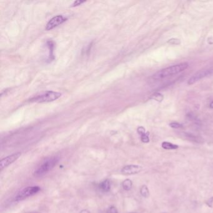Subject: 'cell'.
Masks as SVG:
<instances>
[{
  "label": "cell",
  "instance_id": "cell-1",
  "mask_svg": "<svg viewBox=\"0 0 213 213\" xmlns=\"http://www.w3.org/2000/svg\"><path fill=\"white\" fill-rule=\"evenodd\" d=\"M188 63H183L174 66H169L164 69H161L159 71L154 74L152 78L154 79H164L167 77L171 76L176 74H179L188 68Z\"/></svg>",
  "mask_w": 213,
  "mask_h": 213
},
{
  "label": "cell",
  "instance_id": "cell-2",
  "mask_svg": "<svg viewBox=\"0 0 213 213\" xmlns=\"http://www.w3.org/2000/svg\"><path fill=\"white\" fill-rule=\"evenodd\" d=\"M58 162L59 158L56 157L48 159L44 163H42L36 170H35L33 173V175L36 177H41L45 175L53 169Z\"/></svg>",
  "mask_w": 213,
  "mask_h": 213
},
{
  "label": "cell",
  "instance_id": "cell-3",
  "mask_svg": "<svg viewBox=\"0 0 213 213\" xmlns=\"http://www.w3.org/2000/svg\"><path fill=\"white\" fill-rule=\"evenodd\" d=\"M61 96V94L58 92L55 91H47L45 93L38 95L36 97H34L29 100L31 102H35V103H47V102H51L57 99H58Z\"/></svg>",
  "mask_w": 213,
  "mask_h": 213
},
{
  "label": "cell",
  "instance_id": "cell-4",
  "mask_svg": "<svg viewBox=\"0 0 213 213\" xmlns=\"http://www.w3.org/2000/svg\"><path fill=\"white\" fill-rule=\"evenodd\" d=\"M213 74V68L204 69L202 70H201L196 73H195L194 75H193L188 80V84L189 85L193 84L196 83V82L200 81L201 79L208 77L209 76H211Z\"/></svg>",
  "mask_w": 213,
  "mask_h": 213
},
{
  "label": "cell",
  "instance_id": "cell-5",
  "mask_svg": "<svg viewBox=\"0 0 213 213\" xmlns=\"http://www.w3.org/2000/svg\"><path fill=\"white\" fill-rule=\"evenodd\" d=\"M39 191H40V188L39 186L28 187L18 193V194L16 196L15 201H23L29 196H32L34 195L35 194L38 193Z\"/></svg>",
  "mask_w": 213,
  "mask_h": 213
},
{
  "label": "cell",
  "instance_id": "cell-6",
  "mask_svg": "<svg viewBox=\"0 0 213 213\" xmlns=\"http://www.w3.org/2000/svg\"><path fill=\"white\" fill-rule=\"evenodd\" d=\"M21 155V153L18 152L17 153L13 154L11 156H9L8 157H6L3 159H2L0 161V170L2 171V170L8 166L10 164H12L13 162L16 161Z\"/></svg>",
  "mask_w": 213,
  "mask_h": 213
},
{
  "label": "cell",
  "instance_id": "cell-7",
  "mask_svg": "<svg viewBox=\"0 0 213 213\" xmlns=\"http://www.w3.org/2000/svg\"><path fill=\"white\" fill-rule=\"evenodd\" d=\"M143 167L138 165H127L122 167L121 173L125 175H131L138 174L141 172Z\"/></svg>",
  "mask_w": 213,
  "mask_h": 213
},
{
  "label": "cell",
  "instance_id": "cell-8",
  "mask_svg": "<svg viewBox=\"0 0 213 213\" xmlns=\"http://www.w3.org/2000/svg\"><path fill=\"white\" fill-rule=\"evenodd\" d=\"M65 21H66V18H64L61 15H58L56 16H55L52 19H51L49 21V22L47 23V26H46V29L48 31L51 30L55 27L62 24Z\"/></svg>",
  "mask_w": 213,
  "mask_h": 213
},
{
  "label": "cell",
  "instance_id": "cell-9",
  "mask_svg": "<svg viewBox=\"0 0 213 213\" xmlns=\"http://www.w3.org/2000/svg\"><path fill=\"white\" fill-rule=\"evenodd\" d=\"M161 146L163 149H166V150H173V149H176L179 148V146L176 144H173L171 143L167 142V141H164L161 144Z\"/></svg>",
  "mask_w": 213,
  "mask_h": 213
},
{
  "label": "cell",
  "instance_id": "cell-10",
  "mask_svg": "<svg viewBox=\"0 0 213 213\" xmlns=\"http://www.w3.org/2000/svg\"><path fill=\"white\" fill-rule=\"evenodd\" d=\"M100 188L104 192H108L111 189V183L108 180L101 182L100 184Z\"/></svg>",
  "mask_w": 213,
  "mask_h": 213
},
{
  "label": "cell",
  "instance_id": "cell-11",
  "mask_svg": "<svg viewBox=\"0 0 213 213\" xmlns=\"http://www.w3.org/2000/svg\"><path fill=\"white\" fill-rule=\"evenodd\" d=\"M122 186L124 189H125L126 191H129L131 189L133 186V182L131 180L129 179H126L122 182Z\"/></svg>",
  "mask_w": 213,
  "mask_h": 213
},
{
  "label": "cell",
  "instance_id": "cell-12",
  "mask_svg": "<svg viewBox=\"0 0 213 213\" xmlns=\"http://www.w3.org/2000/svg\"><path fill=\"white\" fill-rule=\"evenodd\" d=\"M140 193L141 196L145 198H147L149 196V191L147 186L143 185L140 189Z\"/></svg>",
  "mask_w": 213,
  "mask_h": 213
},
{
  "label": "cell",
  "instance_id": "cell-13",
  "mask_svg": "<svg viewBox=\"0 0 213 213\" xmlns=\"http://www.w3.org/2000/svg\"><path fill=\"white\" fill-rule=\"evenodd\" d=\"M167 43L173 45H178L181 43V41L179 39L173 38V39H169V41H167Z\"/></svg>",
  "mask_w": 213,
  "mask_h": 213
},
{
  "label": "cell",
  "instance_id": "cell-14",
  "mask_svg": "<svg viewBox=\"0 0 213 213\" xmlns=\"http://www.w3.org/2000/svg\"><path fill=\"white\" fill-rule=\"evenodd\" d=\"M141 140L143 143H148L149 142V133H144L141 135Z\"/></svg>",
  "mask_w": 213,
  "mask_h": 213
},
{
  "label": "cell",
  "instance_id": "cell-15",
  "mask_svg": "<svg viewBox=\"0 0 213 213\" xmlns=\"http://www.w3.org/2000/svg\"><path fill=\"white\" fill-rule=\"evenodd\" d=\"M184 135H185L186 137H187L188 139H189L193 141H196V142L199 141V138L193 135H191L189 133H185Z\"/></svg>",
  "mask_w": 213,
  "mask_h": 213
},
{
  "label": "cell",
  "instance_id": "cell-16",
  "mask_svg": "<svg viewBox=\"0 0 213 213\" xmlns=\"http://www.w3.org/2000/svg\"><path fill=\"white\" fill-rule=\"evenodd\" d=\"M169 126L170 127H171L172 128H174V129H179L183 127V125L181 124L176 122H173L170 123Z\"/></svg>",
  "mask_w": 213,
  "mask_h": 213
},
{
  "label": "cell",
  "instance_id": "cell-17",
  "mask_svg": "<svg viewBox=\"0 0 213 213\" xmlns=\"http://www.w3.org/2000/svg\"><path fill=\"white\" fill-rule=\"evenodd\" d=\"M153 99L155 100L156 101H162V100H163V96L162 95L159 94V93H156L154 95H153V97H152Z\"/></svg>",
  "mask_w": 213,
  "mask_h": 213
},
{
  "label": "cell",
  "instance_id": "cell-18",
  "mask_svg": "<svg viewBox=\"0 0 213 213\" xmlns=\"http://www.w3.org/2000/svg\"><path fill=\"white\" fill-rule=\"evenodd\" d=\"M206 204L211 208H212L213 207V196H212L211 197H210L209 199H208L206 202Z\"/></svg>",
  "mask_w": 213,
  "mask_h": 213
},
{
  "label": "cell",
  "instance_id": "cell-19",
  "mask_svg": "<svg viewBox=\"0 0 213 213\" xmlns=\"http://www.w3.org/2000/svg\"><path fill=\"white\" fill-rule=\"evenodd\" d=\"M106 213H118L117 209L114 206H111L107 211Z\"/></svg>",
  "mask_w": 213,
  "mask_h": 213
},
{
  "label": "cell",
  "instance_id": "cell-20",
  "mask_svg": "<svg viewBox=\"0 0 213 213\" xmlns=\"http://www.w3.org/2000/svg\"><path fill=\"white\" fill-rule=\"evenodd\" d=\"M138 133L140 135H142L144 133H146V131H145V129L143 127H139L138 128Z\"/></svg>",
  "mask_w": 213,
  "mask_h": 213
},
{
  "label": "cell",
  "instance_id": "cell-21",
  "mask_svg": "<svg viewBox=\"0 0 213 213\" xmlns=\"http://www.w3.org/2000/svg\"><path fill=\"white\" fill-rule=\"evenodd\" d=\"M84 2H81V1H76V2H75L74 3V4L73 5V7H74V6H78V5H80L81 4H82V3H83Z\"/></svg>",
  "mask_w": 213,
  "mask_h": 213
},
{
  "label": "cell",
  "instance_id": "cell-22",
  "mask_svg": "<svg viewBox=\"0 0 213 213\" xmlns=\"http://www.w3.org/2000/svg\"><path fill=\"white\" fill-rule=\"evenodd\" d=\"M207 42L209 45L213 44V37H210L207 39Z\"/></svg>",
  "mask_w": 213,
  "mask_h": 213
},
{
  "label": "cell",
  "instance_id": "cell-23",
  "mask_svg": "<svg viewBox=\"0 0 213 213\" xmlns=\"http://www.w3.org/2000/svg\"><path fill=\"white\" fill-rule=\"evenodd\" d=\"M80 213H90V212L87 210H82V211H81V212Z\"/></svg>",
  "mask_w": 213,
  "mask_h": 213
},
{
  "label": "cell",
  "instance_id": "cell-24",
  "mask_svg": "<svg viewBox=\"0 0 213 213\" xmlns=\"http://www.w3.org/2000/svg\"><path fill=\"white\" fill-rule=\"evenodd\" d=\"M209 106H210V108H212V109H213V101H212V102L211 103V104H210Z\"/></svg>",
  "mask_w": 213,
  "mask_h": 213
},
{
  "label": "cell",
  "instance_id": "cell-25",
  "mask_svg": "<svg viewBox=\"0 0 213 213\" xmlns=\"http://www.w3.org/2000/svg\"><path fill=\"white\" fill-rule=\"evenodd\" d=\"M130 213H136V212H130Z\"/></svg>",
  "mask_w": 213,
  "mask_h": 213
}]
</instances>
